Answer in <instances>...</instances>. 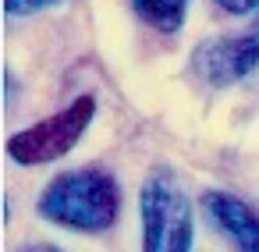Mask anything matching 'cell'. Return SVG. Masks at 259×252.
<instances>
[{"instance_id":"6da1fadb","label":"cell","mask_w":259,"mask_h":252,"mask_svg":"<svg viewBox=\"0 0 259 252\" xmlns=\"http://www.w3.org/2000/svg\"><path fill=\"white\" fill-rule=\"evenodd\" d=\"M36 209H39L43 220H50L57 227L82 231V234H100L121 213V188L107 171L78 167V171L57 174L43 188Z\"/></svg>"},{"instance_id":"7a4b0ae2","label":"cell","mask_w":259,"mask_h":252,"mask_svg":"<svg viewBox=\"0 0 259 252\" xmlns=\"http://www.w3.org/2000/svg\"><path fill=\"white\" fill-rule=\"evenodd\" d=\"M142 252H192L195 213L170 171H153L139 188Z\"/></svg>"},{"instance_id":"3957f363","label":"cell","mask_w":259,"mask_h":252,"mask_svg":"<svg viewBox=\"0 0 259 252\" xmlns=\"http://www.w3.org/2000/svg\"><path fill=\"white\" fill-rule=\"evenodd\" d=\"M96 114V100L93 96H78L71 107L50 114L47 121L22 128L8 139V156L22 167H39V163H54L57 156L71 153L75 142L82 139V132L89 128Z\"/></svg>"},{"instance_id":"277c9868","label":"cell","mask_w":259,"mask_h":252,"mask_svg":"<svg viewBox=\"0 0 259 252\" xmlns=\"http://www.w3.org/2000/svg\"><path fill=\"white\" fill-rule=\"evenodd\" d=\"M255 68H259V15H255V22L245 32L220 36V39H206L192 54L195 78L206 82V86H213V89L234 86V82L248 78Z\"/></svg>"},{"instance_id":"5b68a950","label":"cell","mask_w":259,"mask_h":252,"mask_svg":"<svg viewBox=\"0 0 259 252\" xmlns=\"http://www.w3.org/2000/svg\"><path fill=\"white\" fill-rule=\"evenodd\" d=\"M202 206H206L209 220L220 227V234L231 238V245L238 252H259V213L245 199L213 188L202 195Z\"/></svg>"},{"instance_id":"8992f818","label":"cell","mask_w":259,"mask_h":252,"mask_svg":"<svg viewBox=\"0 0 259 252\" xmlns=\"http://www.w3.org/2000/svg\"><path fill=\"white\" fill-rule=\"evenodd\" d=\"M135 15L153 25L156 32H178L185 25V11H188V0H132Z\"/></svg>"},{"instance_id":"52a82bcc","label":"cell","mask_w":259,"mask_h":252,"mask_svg":"<svg viewBox=\"0 0 259 252\" xmlns=\"http://www.w3.org/2000/svg\"><path fill=\"white\" fill-rule=\"evenodd\" d=\"M54 4H61V0H4V11L15 18H25V15L43 11V8H54Z\"/></svg>"},{"instance_id":"ba28073f","label":"cell","mask_w":259,"mask_h":252,"mask_svg":"<svg viewBox=\"0 0 259 252\" xmlns=\"http://www.w3.org/2000/svg\"><path fill=\"white\" fill-rule=\"evenodd\" d=\"M217 4L231 15H255L259 11V0H217Z\"/></svg>"},{"instance_id":"9c48e42d","label":"cell","mask_w":259,"mask_h":252,"mask_svg":"<svg viewBox=\"0 0 259 252\" xmlns=\"http://www.w3.org/2000/svg\"><path fill=\"white\" fill-rule=\"evenodd\" d=\"M22 252H61V248H54V245H25Z\"/></svg>"}]
</instances>
